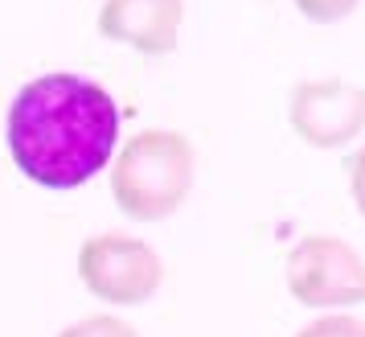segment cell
I'll list each match as a JSON object with an SVG mask.
<instances>
[{"label":"cell","mask_w":365,"mask_h":337,"mask_svg":"<svg viewBox=\"0 0 365 337\" xmlns=\"http://www.w3.org/2000/svg\"><path fill=\"white\" fill-rule=\"evenodd\" d=\"M287 292L304 308L345 313L365 304V259L361 251L336 235H304L283 263Z\"/></svg>","instance_id":"3"},{"label":"cell","mask_w":365,"mask_h":337,"mask_svg":"<svg viewBox=\"0 0 365 337\" xmlns=\"http://www.w3.org/2000/svg\"><path fill=\"white\" fill-rule=\"evenodd\" d=\"M292 4H296L312 25H336V21L353 17V9H357L361 0H292Z\"/></svg>","instance_id":"9"},{"label":"cell","mask_w":365,"mask_h":337,"mask_svg":"<svg viewBox=\"0 0 365 337\" xmlns=\"http://www.w3.org/2000/svg\"><path fill=\"white\" fill-rule=\"evenodd\" d=\"M58 337H140V329L132 321L115 317V313H91V317L66 325Z\"/></svg>","instance_id":"7"},{"label":"cell","mask_w":365,"mask_h":337,"mask_svg":"<svg viewBox=\"0 0 365 337\" xmlns=\"http://www.w3.org/2000/svg\"><path fill=\"white\" fill-rule=\"evenodd\" d=\"M13 165L41 189H78L111 165L119 107L83 74L53 70L17 91L4 119Z\"/></svg>","instance_id":"1"},{"label":"cell","mask_w":365,"mask_h":337,"mask_svg":"<svg viewBox=\"0 0 365 337\" xmlns=\"http://www.w3.org/2000/svg\"><path fill=\"white\" fill-rule=\"evenodd\" d=\"M185 21V0H103L99 34L107 41L132 46L135 54L165 58L177 50Z\"/></svg>","instance_id":"6"},{"label":"cell","mask_w":365,"mask_h":337,"mask_svg":"<svg viewBox=\"0 0 365 337\" xmlns=\"http://www.w3.org/2000/svg\"><path fill=\"white\" fill-rule=\"evenodd\" d=\"M292 132L312 149H345L365 132V86L345 79L299 83L287 103Z\"/></svg>","instance_id":"5"},{"label":"cell","mask_w":365,"mask_h":337,"mask_svg":"<svg viewBox=\"0 0 365 337\" xmlns=\"http://www.w3.org/2000/svg\"><path fill=\"white\" fill-rule=\"evenodd\" d=\"M349 189H353V202H357V214L365 218V144L353 156V168H349Z\"/></svg>","instance_id":"10"},{"label":"cell","mask_w":365,"mask_h":337,"mask_svg":"<svg viewBox=\"0 0 365 337\" xmlns=\"http://www.w3.org/2000/svg\"><path fill=\"white\" fill-rule=\"evenodd\" d=\"M296 337H365V321L353 313H324V317L308 321Z\"/></svg>","instance_id":"8"},{"label":"cell","mask_w":365,"mask_h":337,"mask_svg":"<svg viewBox=\"0 0 365 337\" xmlns=\"http://www.w3.org/2000/svg\"><path fill=\"white\" fill-rule=\"evenodd\" d=\"M197 177V149L177 128H144L119 149L111 165V198L132 222L173 218Z\"/></svg>","instance_id":"2"},{"label":"cell","mask_w":365,"mask_h":337,"mask_svg":"<svg viewBox=\"0 0 365 337\" xmlns=\"http://www.w3.org/2000/svg\"><path fill=\"white\" fill-rule=\"evenodd\" d=\"M78 280L91 296L115 304V308H135L148 304L160 284H165V263L156 247L132 235H91L78 247Z\"/></svg>","instance_id":"4"}]
</instances>
